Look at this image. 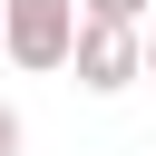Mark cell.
<instances>
[{
  "label": "cell",
  "mask_w": 156,
  "mask_h": 156,
  "mask_svg": "<svg viewBox=\"0 0 156 156\" xmlns=\"http://www.w3.org/2000/svg\"><path fill=\"white\" fill-rule=\"evenodd\" d=\"M78 20H98V29H146V0H78Z\"/></svg>",
  "instance_id": "3"
},
{
  "label": "cell",
  "mask_w": 156,
  "mask_h": 156,
  "mask_svg": "<svg viewBox=\"0 0 156 156\" xmlns=\"http://www.w3.org/2000/svg\"><path fill=\"white\" fill-rule=\"evenodd\" d=\"M146 78H156V29H146Z\"/></svg>",
  "instance_id": "5"
},
{
  "label": "cell",
  "mask_w": 156,
  "mask_h": 156,
  "mask_svg": "<svg viewBox=\"0 0 156 156\" xmlns=\"http://www.w3.org/2000/svg\"><path fill=\"white\" fill-rule=\"evenodd\" d=\"M68 68H78V88H88V98H117V88H136V78H146V29H98V20H78Z\"/></svg>",
  "instance_id": "2"
},
{
  "label": "cell",
  "mask_w": 156,
  "mask_h": 156,
  "mask_svg": "<svg viewBox=\"0 0 156 156\" xmlns=\"http://www.w3.org/2000/svg\"><path fill=\"white\" fill-rule=\"evenodd\" d=\"M68 49H78V0H0V58L10 68L49 78V68H68Z\"/></svg>",
  "instance_id": "1"
},
{
  "label": "cell",
  "mask_w": 156,
  "mask_h": 156,
  "mask_svg": "<svg viewBox=\"0 0 156 156\" xmlns=\"http://www.w3.org/2000/svg\"><path fill=\"white\" fill-rule=\"evenodd\" d=\"M20 146H29V127H20V107L0 98V156H20Z\"/></svg>",
  "instance_id": "4"
}]
</instances>
